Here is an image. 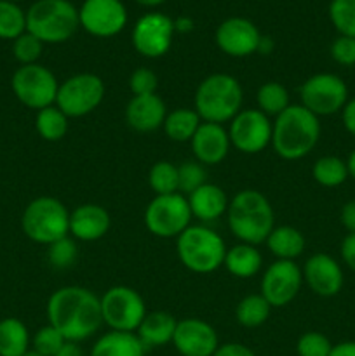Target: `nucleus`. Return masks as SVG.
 Masks as SVG:
<instances>
[{"instance_id":"1","label":"nucleus","mask_w":355,"mask_h":356,"mask_svg":"<svg viewBox=\"0 0 355 356\" xmlns=\"http://www.w3.org/2000/svg\"><path fill=\"white\" fill-rule=\"evenodd\" d=\"M47 320L66 341L80 343L94 336L103 323L101 301L89 289L66 285L49 298Z\"/></svg>"},{"instance_id":"2","label":"nucleus","mask_w":355,"mask_h":356,"mask_svg":"<svg viewBox=\"0 0 355 356\" xmlns=\"http://www.w3.org/2000/svg\"><path fill=\"white\" fill-rule=\"evenodd\" d=\"M320 139L319 117L301 104H289L275 117L271 146L284 160H299L310 155Z\"/></svg>"},{"instance_id":"3","label":"nucleus","mask_w":355,"mask_h":356,"mask_svg":"<svg viewBox=\"0 0 355 356\" xmlns=\"http://www.w3.org/2000/svg\"><path fill=\"white\" fill-rule=\"evenodd\" d=\"M228 228L242 243L260 245L275 228V212L268 198L258 190H242L230 200Z\"/></svg>"},{"instance_id":"4","label":"nucleus","mask_w":355,"mask_h":356,"mask_svg":"<svg viewBox=\"0 0 355 356\" xmlns=\"http://www.w3.org/2000/svg\"><path fill=\"white\" fill-rule=\"evenodd\" d=\"M242 86L228 73H212L205 76L195 92V108L202 122L225 124L242 110Z\"/></svg>"},{"instance_id":"5","label":"nucleus","mask_w":355,"mask_h":356,"mask_svg":"<svg viewBox=\"0 0 355 356\" xmlns=\"http://www.w3.org/2000/svg\"><path fill=\"white\" fill-rule=\"evenodd\" d=\"M79 26V9L70 0H37L26 10V31L42 44H63Z\"/></svg>"},{"instance_id":"6","label":"nucleus","mask_w":355,"mask_h":356,"mask_svg":"<svg viewBox=\"0 0 355 356\" xmlns=\"http://www.w3.org/2000/svg\"><path fill=\"white\" fill-rule=\"evenodd\" d=\"M178 257L194 273H212L223 266L226 245L214 229L202 225H190L176 238Z\"/></svg>"},{"instance_id":"7","label":"nucleus","mask_w":355,"mask_h":356,"mask_svg":"<svg viewBox=\"0 0 355 356\" xmlns=\"http://www.w3.org/2000/svg\"><path fill=\"white\" fill-rule=\"evenodd\" d=\"M21 228L31 242L51 245L70 235V212L58 198L38 197L24 207Z\"/></svg>"},{"instance_id":"8","label":"nucleus","mask_w":355,"mask_h":356,"mask_svg":"<svg viewBox=\"0 0 355 356\" xmlns=\"http://www.w3.org/2000/svg\"><path fill=\"white\" fill-rule=\"evenodd\" d=\"M104 92L106 87L101 76L94 73H77L59 83L56 106L68 118L86 117L103 103Z\"/></svg>"},{"instance_id":"9","label":"nucleus","mask_w":355,"mask_h":356,"mask_svg":"<svg viewBox=\"0 0 355 356\" xmlns=\"http://www.w3.org/2000/svg\"><path fill=\"white\" fill-rule=\"evenodd\" d=\"M10 87L21 104L40 111L56 104L59 82L51 70L35 63L19 66L10 79Z\"/></svg>"},{"instance_id":"10","label":"nucleus","mask_w":355,"mask_h":356,"mask_svg":"<svg viewBox=\"0 0 355 356\" xmlns=\"http://www.w3.org/2000/svg\"><path fill=\"white\" fill-rule=\"evenodd\" d=\"M100 301L103 323L115 332L136 334L146 316V306L139 292L125 285L108 289Z\"/></svg>"},{"instance_id":"11","label":"nucleus","mask_w":355,"mask_h":356,"mask_svg":"<svg viewBox=\"0 0 355 356\" xmlns=\"http://www.w3.org/2000/svg\"><path fill=\"white\" fill-rule=\"evenodd\" d=\"M191 211L184 195H157L145 211V226L159 238H178L190 226Z\"/></svg>"},{"instance_id":"12","label":"nucleus","mask_w":355,"mask_h":356,"mask_svg":"<svg viewBox=\"0 0 355 356\" xmlns=\"http://www.w3.org/2000/svg\"><path fill=\"white\" fill-rule=\"evenodd\" d=\"M299 97L301 106L315 117H329L340 113L348 103V87L345 80L334 73H317L303 82Z\"/></svg>"},{"instance_id":"13","label":"nucleus","mask_w":355,"mask_h":356,"mask_svg":"<svg viewBox=\"0 0 355 356\" xmlns=\"http://www.w3.org/2000/svg\"><path fill=\"white\" fill-rule=\"evenodd\" d=\"M274 124L258 108L240 110L230 122L228 136L233 148L246 155H256L271 145Z\"/></svg>"},{"instance_id":"14","label":"nucleus","mask_w":355,"mask_h":356,"mask_svg":"<svg viewBox=\"0 0 355 356\" xmlns=\"http://www.w3.org/2000/svg\"><path fill=\"white\" fill-rule=\"evenodd\" d=\"M174 21L164 13H148L136 21L131 40L143 58L157 59L169 52L174 38Z\"/></svg>"},{"instance_id":"15","label":"nucleus","mask_w":355,"mask_h":356,"mask_svg":"<svg viewBox=\"0 0 355 356\" xmlns=\"http://www.w3.org/2000/svg\"><path fill=\"white\" fill-rule=\"evenodd\" d=\"M80 26L97 38H110L127 24V9L122 0H84L79 9Z\"/></svg>"},{"instance_id":"16","label":"nucleus","mask_w":355,"mask_h":356,"mask_svg":"<svg viewBox=\"0 0 355 356\" xmlns=\"http://www.w3.org/2000/svg\"><path fill=\"white\" fill-rule=\"evenodd\" d=\"M303 285V271L294 261H275L261 278L260 294L271 308H284L298 296Z\"/></svg>"},{"instance_id":"17","label":"nucleus","mask_w":355,"mask_h":356,"mask_svg":"<svg viewBox=\"0 0 355 356\" xmlns=\"http://www.w3.org/2000/svg\"><path fill=\"white\" fill-rule=\"evenodd\" d=\"M263 35L246 17H228L216 28V45L232 58H247L260 49Z\"/></svg>"},{"instance_id":"18","label":"nucleus","mask_w":355,"mask_h":356,"mask_svg":"<svg viewBox=\"0 0 355 356\" xmlns=\"http://www.w3.org/2000/svg\"><path fill=\"white\" fill-rule=\"evenodd\" d=\"M173 344L183 356H212L219 348L214 327L200 318L180 320Z\"/></svg>"},{"instance_id":"19","label":"nucleus","mask_w":355,"mask_h":356,"mask_svg":"<svg viewBox=\"0 0 355 356\" xmlns=\"http://www.w3.org/2000/svg\"><path fill=\"white\" fill-rule=\"evenodd\" d=\"M303 280L313 294L333 298L343 289L345 277L340 263L329 254H313L303 266Z\"/></svg>"},{"instance_id":"20","label":"nucleus","mask_w":355,"mask_h":356,"mask_svg":"<svg viewBox=\"0 0 355 356\" xmlns=\"http://www.w3.org/2000/svg\"><path fill=\"white\" fill-rule=\"evenodd\" d=\"M191 152L202 165H218L230 152V136L223 125L202 122L191 138Z\"/></svg>"},{"instance_id":"21","label":"nucleus","mask_w":355,"mask_h":356,"mask_svg":"<svg viewBox=\"0 0 355 356\" xmlns=\"http://www.w3.org/2000/svg\"><path fill=\"white\" fill-rule=\"evenodd\" d=\"M110 226V214L97 204H82L70 212V235L80 242H96L103 238Z\"/></svg>"},{"instance_id":"22","label":"nucleus","mask_w":355,"mask_h":356,"mask_svg":"<svg viewBox=\"0 0 355 356\" xmlns=\"http://www.w3.org/2000/svg\"><path fill=\"white\" fill-rule=\"evenodd\" d=\"M167 108L162 97L157 94L132 96L125 106V120L131 129L138 132H153L164 125Z\"/></svg>"},{"instance_id":"23","label":"nucleus","mask_w":355,"mask_h":356,"mask_svg":"<svg viewBox=\"0 0 355 356\" xmlns=\"http://www.w3.org/2000/svg\"><path fill=\"white\" fill-rule=\"evenodd\" d=\"M191 216L200 221H216L228 211V197L219 186L212 183L202 184L198 190L187 197Z\"/></svg>"},{"instance_id":"24","label":"nucleus","mask_w":355,"mask_h":356,"mask_svg":"<svg viewBox=\"0 0 355 356\" xmlns=\"http://www.w3.org/2000/svg\"><path fill=\"white\" fill-rule=\"evenodd\" d=\"M178 320L167 312H152L146 313L141 325L136 330V336L139 337L145 348L164 346L167 343H173L174 332H176Z\"/></svg>"},{"instance_id":"25","label":"nucleus","mask_w":355,"mask_h":356,"mask_svg":"<svg viewBox=\"0 0 355 356\" xmlns=\"http://www.w3.org/2000/svg\"><path fill=\"white\" fill-rule=\"evenodd\" d=\"M261 264H263V256L256 245H249V243H237L232 249H226L225 261L223 266L226 268L230 275L235 278H253L254 275L260 273Z\"/></svg>"},{"instance_id":"26","label":"nucleus","mask_w":355,"mask_h":356,"mask_svg":"<svg viewBox=\"0 0 355 356\" xmlns=\"http://www.w3.org/2000/svg\"><path fill=\"white\" fill-rule=\"evenodd\" d=\"M146 348L132 332L104 334L93 346L90 356H145Z\"/></svg>"},{"instance_id":"27","label":"nucleus","mask_w":355,"mask_h":356,"mask_svg":"<svg viewBox=\"0 0 355 356\" xmlns=\"http://www.w3.org/2000/svg\"><path fill=\"white\" fill-rule=\"evenodd\" d=\"M267 247L278 261H294L305 250V236L292 226H277L267 238Z\"/></svg>"},{"instance_id":"28","label":"nucleus","mask_w":355,"mask_h":356,"mask_svg":"<svg viewBox=\"0 0 355 356\" xmlns=\"http://www.w3.org/2000/svg\"><path fill=\"white\" fill-rule=\"evenodd\" d=\"M200 124L202 118L198 117L197 111L191 108H178V110L167 113L162 127L171 141L187 143L191 141Z\"/></svg>"},{"instance_id":"29","label":"nucleus","mask_w":355,"mask_h":356,"mask_svg":"<svg viewBox=\"0 0 355 356\" xmlns=\"http://www.w3.org/2000/svg\"><path fill=\"white\" fill-rule=\"evenodd\" d=\"M30 350V334L21 320H0V356H23Z\"/></svg>"},{"instance_id":"30","label":"nucleus","mask_w":355,"mask_h":356,"mask_svg":"<svg viewBox=\"0 0 355 356\" xmlns=\"http://www.w3.org/2000/svg\"><path fill=\"white\" fill-rule=\"evenodd\" d=\"M271 306L261 294H249L237 305V322L246 329H256L268 320Z\"/></svg>"},{"instance_id":"31","label":"nucleus","mask_w":355,"mask_h":356,"mask_svg":"<svg viewBox=\"0 0 355 356\" xmlns=\"http://www.w3.org/2000/svg\"><path fill=\"white\" fill-rule=\"evenodd\" d=\"M35 129L42 139L49 143L61 141L68 132V117L56 104L37 111Z\"/></svg>"},{"instance_id":"32","label":"nucleus","mask_w":355,"mask_h":356,"mask_svg":"<svg viewBox=\"0 0 355 356\" xmlns=\"http://www.w3.org/2000/svg\"><path fill=\"white\" fill-rule=\"evenodd\" d=\"M312 176L320 186L324 188H338L348 179L347 162L340 156L326 155L320 156L312 167Z\"/></svg>"},{"instance_id":"33","label":"nucleus","mask_w":355,"mask_h":356,"mask_svg":"<svg viewBox=\"0 0 355 356\" xmlns=\"http://www.w3.org/2000/svg\"><path fill=\"white\" fill-rule=\"evenodd\" d=\"M258 110L263 111L267 117H278L289 106V92L281 82H265L256 92Z\"/></svg>"},{"instance_id":"34","label":"nucleus","mask_w":355,"mask_h":356,"mask_svg":"<svg viewBox=\"0 0 355 356\" xmlns=\"http://www.w3.org/2000/svg\"><path fill=\"white\" fill-rule=\"evenodd\" d=\"M26 31V13L13 0H0V38L16 40Z\"/></svg>"},{"instance_id":"35","label":"nucleus","mask_w":355,"mask_h":356,"mask_svg":"<svg viewBox=\"0 0 355 356\" xmlns=\"http://www.w3.org/2000/svg\"><path fill=\"white\" fill-rule=\"evenodd\" d=\"M148 184L155 195H173L180 191L178 167L173 162L160 160L153 163L148 172Z\"/></svg>"},{"instance_id":"36","label":"nucleus","mask_w":355,"mask_h":356,"mask_svg":"<svg viewBox=\"0 0 355 356\" xmlns=\"http://www.w3.org/2000/svg\"><path fill=\"white\" fill-rule=\"evenodd\" d=\"M329 19L338 33L355 38V0H331Z\"/></svg>"},{"instance_id":"37","label":"nucleus","mask_w":355,"mask_h":356,"mask_svg":"<svg viewBox=\"0 0 355 356\" xmlns=\"http://www.w3.org/2000/svg\"><path fill=\"white\" fill-rule=\"evenodd\" d=\"M42 51H44V44H42L35 35L28 33V31H24L23 35H19V37L13 42L14 59H16L21 66L38 63Z\"/></svg>"},{"instance_id":"38","label":"nucleus","mask_w":355,"mask_h":356,"mask_svg":"<svg viewBox=\"0 0 355 356\" xmlns=\"http://www.w3.org/2000/svg\"><path fill=\"white\" fill-rule=\"evenodd\" d=\"M79 257V249H77L75 240L65 236V238L56 240L54 243L47 245V259L58 270H66L73 266V263Z\"/></svg>"},{"instance_id":"39","label":"nucleus","mask_w":355,"mask_h":356,"mask_svg":"<svg viewBox=\"0 0 355 356\" xmlns=\"http://www.w3.org/2000/svg\"><path fill=\"white\" fill-rule=\"evenodd\" d=\"M207 172H205L204 165L195 162H183L178 167V179H180V191L181 193H194L195 190L207 183Z\"/></svg>"},{"instance_id":"40","label":"nucleus","mask_w":355,"mask_h":356,"mask_svg":"<svg viewBox=\"0 0 355 356\" xmlns=\"http://www.w3.org/2000/svg\"><path fill=\"white\" fill-rule=\"evenodd\" d=\"M66 339L61 336L59 330H56L52 325H45L38 330L31 339L33 350L42 353L44 356H56L59 353L63 346H65Z\"/></svg>"},{"instance_id":"41","label":"nucleus","mask_w":355,"mask_h":356,"mask_svg":"<svg viewBox=\"0 0 355 356\" xmlns=\"http://www.w3.org/2000/svg\"><path fill=\"white\" fill-rule=\"evenodd\" d=\"M333 344L324 334L306 332L296 343L298 356H329Z\"/></svg>"},{"instance_id":"42","label":"nucleus","mask_w":355,"mask_h":356,"mask_svg":"<svg viewBox=\"0 0 355 356\" xmlns=\"http://www.w3.org/2000/svg\"><path fill=\"white\" fill-rule=\"evenodd\" d=\"M159 79L155 72L150 68H138L129 76V89L132 96H146V94H157Z\"/></svg>"},{"instance_id":"43","label":"nucleus","mask_w":355,"mask_h":356,"mask_svg":"<svg viewBox=\"0 0 355 356\" xmlns=\"http://www.w3.org/2000/svg\"><path fill=\"white\" fill-rule=\"evenodd\" d=\"M331 58L343 66L355 65V38L340 35L336 40L331 44Z\"/></svg>"},{"instance_id":"44","label":"nucleus","mask_w":355,"mask_h":356,"mask_svg":"<svg viewBox=\"0 0 355 356\" xmlns=\"http://www.w3.org/2000/svg\"><path fill=\"white\" fill-rule=\"evenodd\" d=\"M341 259L355 273V233H348L341 242Z\"/></svg>"},{"instance_id":"45","label":"nucleus","mask_w":355,"mask_h":356,"mask_svg":"<svg viewBox=\"0 0 355 356\" xmlns=\"http://www.w3.org/2000/svg\"><path fill=\"white\" fill-rule=\"evenodd\" d=\"M212 356H256L247 346L240 343H226L219 344V348L216 350V353Z\"/></svg>"},{"instance_id":"46","label":"nucleus","mask_w":355,"mask_h":356,"mask_svg":"<svg viewBox=\"0 0 355 356\" xmlns=\"http://www.w3.org/2000/svg\"><path fill=\"white\" fill-rule=\"evenodd\" d=\"M340 221L348 233H355V200L347 202L341 207Z\"/></svg>"},{"instance_id":"47","label":"nucleus","mask_w":355,"mask_h":356,"mask_svg":"<svg viewBox=\"0 0 355 356\" xmlns=\"http://www.w3.org/2000/svg\"><path fill=\"white\" fill-rule=\"evenodd\" d=\"M341 120H343V125L348 131V134L355 138V97L348 99V103L341 110Z\"/></svg>"},{"instance_id":"48","label":"nucleus","mask_w":355,"mask_h":356,"mask_svg":"<svg viewBox=\"0 0 355 356\" xmlns=\"http://www.w3.org/2000/svg\"><path fill=\"white\" fill-rule=\"evenodd\" d=\"M329 356H355V341H345L331 350Z\"/></svg>"},{"instance_id":"49","label":"nucleus","mask_w":355,"mask_h":356,"mask_svg":"<svg viewBox=\"0 0 355 356\" xmlns=\"http://www.w3.org/2000/svg\"><path fill=\"white\" fill-rule=\"evenodd\" d=\"M56 356H82V351H80V348L77 346V343H70V341H66L65 346L59 350V353Z\"/></svg>"},{"instance_id":"50","label":"nucleus","mask_w":355,"mask_h":356,"mask_svg":"<svg viewBox=\"0 0 355 356\" xmlns=\"http://www.w3.org/2000/svg\"><path fill=\"white\" fill-rule=\"evenodd\" d=\"M174 28H176L178 31H188L194 28V23H191V19H188V17H180L178 21H174Z\"/></svg>"},{"instance_id":"51","label":"nucleus","mask_w":355,"mask_h":356,"mask_svg":"<svg viewBox=\"0 0 355 356\" xmlns=\"http://www.w3.org/2000/svg\"><path fill=\"white\" fill-rule=\"evenodd\" d=\"M347 167H348V176H350L352 179H355V149L350 153V156H348Z\"/></svg>"},{"instance_id":"52","label":"nucleus","mask_w":355,"mask_h":356,"mask_svg":"<svg viewBox=\"0 0 355 356\" xmlns=\"http://www.w3.org/2000/svg\"><path fill=\"white\" fill-rule=\"evenodd\" d=\"M136 2L141 3V6H145V7H157V6H160V3L167 2V0H136Z\"/></svg>"},{"instance_id":"53","label":"nucleus","mask_w":355,"mask_h":356,"mask_svg":"<svg viewBox=\"0 0 355 356\" xmlns=\"http://www.w3.org/2000/svg\"><path fill=\"white\" fill-rule=\"evenodd\" d=\"M23 356H44V355L38 353V351H35V350H28L26 353H24Z\"/></svg>"},{"instance_id":"54","label":"nucleus","mask_w":355,"mask_h":356,"mask_svg":"<svg viewBox=\"0 0 355 356\" xmlns=\"http://www.w3.org/2000/svg\"><path fill=\"white\" fill-rule=\"evenodd\" d=\"M13 2H21V0H13Z\"/></svg>"}]
</instances>
